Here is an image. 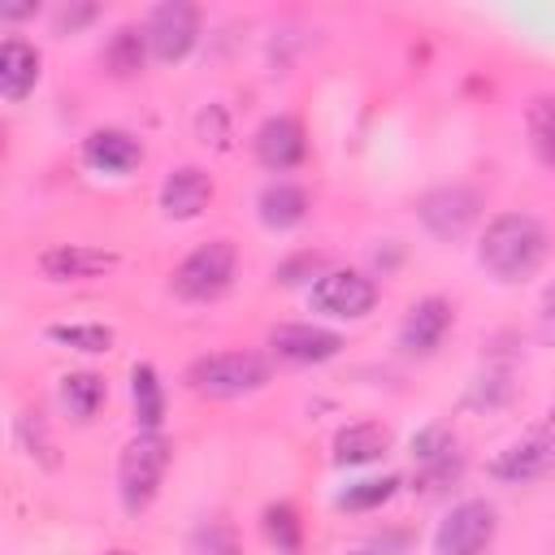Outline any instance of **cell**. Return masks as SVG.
<instances>
[{
	"label": "cell",
	"instance_id": "obj_1",
	"mask_svg": "<svg viewBox=\"0 0 555 555\" xmlns=\"http://www.w3.org/2000/svg\"><path fill=\"white\" fill-rule=\"evenodd\" d=\"M546 251H551V234H546V225L533 212H499L486 225L481 243H477L481 269L490 278H499V282H525V278H533L542 269Z\"/></svg>",
	"mask_w": 555,
	"mask_h": 555
},
{
	"label": "cell",
	"instance_id": "obj_2",
	"mask_svg": "<svg viewBox=\"0 0 555 555\" xmlns=\"http://www.w3.org/2000/svg\"><path fill=\"white\" fill-rule=\"evenodd\" d=\"M269 382V360L256 351H212L186 364V386L204 399H243Z\"/></svg>",
	"mask_w": 555,
	"mask_h": 555
},
{
	"label": "cell",
	"instance_id": "obj_3",
	"mask_svg": "<svg viewBox=\"0 0 555 555\" xmlns=\"http://www.w3.org/2000/svg\"><path fill=\"white\" fill-rule=\"evenodd\" d=\"M169 468V442L160 434H134L117 455V494L130 516L147 512Z\"/></svg>",
	"mask_w": 555,
	"mask_h": 555
},
{
	"label": "cell",
	"instance_id": "obj_4",
	"mask_svg": "<svg viewBox=\"0 0 555 555\" xmlns=\"http://www.w3.org/2000/svg\"><path fill=\"white\" fill-rule=\"evenodd\" d=\"M234 269H238V251L230 238H212L204 247H195L169 278L173 295L186 299V304H212L230 291L234 282Z\"/></svg>",
	"mask_w": 555,
	"mask_h": 555
},
{
	"label": "cell",
	"instance_id": "obj_5",
	"mask_svg": "<svg viewBox=\"0 0 555 555\" xmlns=\"http://www.w3.org/2000/svg\"><path fill=\"white\" fill-rule=\"evenodd\" d=\"M494 529H499L494 503L464 499L442 516L434 533V555H486V546L494 542Z\"/></svg>",
	"mask_w": 555,
	"mask_h": 555
},
{
	"label": "cell",
	"instance_id": "obj_6",
	"mask_svg": "<svg viewBox=\"0 0 555 555\" xmlns=\"http://www.w3.org/2000/svg\"><path fill=\"white\" fill-rule=\"evenodd\" d=\"M312 308L325 312V317H338V321H360L377 308V282L360 269H325L317 282H312Z\"/></svg>",
	"mask_w": 555,
	"mask_h": 555
},
{
	"label": "cell",
	"instance_id": "obj_7",
	"mask_svg": "<svg viewBox=\"0 0 555 555\" xmlns=\"http://www.w3.org/2000/svg\"><path fill=\"white\" fill-rule=\"evenodd\" d=\"M416 217L434 238H460L468 234V225L481 217V191L464 186V182H447L434 186L416 199Z\"/></svg>",
	"mask_w": 555,
	"mask_h": 555
},
{
	"label": "cell",
	"instance_id": "obj_8",
	"mask_svg": "<svg viewBox=\"0 0 555 555\" xmlns=\"http://www.w3.org/2000/svg\"><path fill=\"white\" fill-rule=\"evenodd\" d=\"M143 30H147V48L156 61H182L199 35V9L186 0H160L147 9Z\"/></svg>",
	"mask_w": 555,
	"mask_h": 555
},
{
	"label": "cell",
	"instance_id": "obj_9",
	"mask_svg": "<svg viewBox=\"0 0 555 555\" xmlns=\"http://www.w3.org/2000/svg\"><path fill=\"white\" fill-rule=\"evenodd\" d=\"M251 152H256V160H260L264 169H273V173L295 169V165L304 160V152H308V139H304L299 117H291V113L264 117V121L256 126V134H251Z\"/></svg>",
	"mask_w": 555,
	"mask_h": 555
},
{
	"label": "cell",
	"instance_id": "obj_10",
	"mask_svg": "<svg viewBox=\"0 0 555 555\" xmlns=\"http://www.w3.org/2000/svg\"><path fill=\"white\" fill-rule=\"evenodd\" d=\"M451 321H455V308H451L442 295H425V299H416V304L408 308V317H403V325H399V347H403L408 356H434V351L442 347Z\"/></svg>",
	"mask_w": 555,
	"mask_h": 555
},
{
	"label": "cell",
	"instance_id": "obj_11",
	"mask_svg": "<svg viewBox=\"0 0 555 555\" xmlns=\"http://www.w3.org/2000/svg\"><path fill=\"white\" fill-rule=\"evenodd\" d=\"M269 347L291 364H321L343 351V338L312 321H282L269 330Z\"/></svg>",
	"mask_w": 555,
	"mask_h": 555
},
{
	"label": "cell",
	"instance_id": "obj_12",
	"mask_svg": "<svg viewBox=\"0 0 555 555\" xmlns=\"http://www.w3.org/2000/svg\"><path fill=\"white\" fill-rule=\"evenodd\" d=\"M117 251L108 247H87V243H56L48 251H39V273L48 282H87L100 278L108 269H117Z\"/></svg>",
	"mask_w": 555,
	"mask_h": 555
},
{
	"label": "cell",
	"instance_id": "obj_13",
	"mask_svg": "<svg viewBox=\"0 0 555 555\" xmlns=\"http://www.w3.org/2000/svg\"><path fill=\"white\" fill-rule=\"evenodd\" d=\"M412 460H416V486H425L429 494L460 477V451L442 425H425L412 438Z\"/></svg>",
	"mask_w": 555,
	"mask_h": 555
},
{
	"label": "cell",
	"instance_id": "obj_14",
	"mask_svg": "<svg viewBox=\"0 0 555 555\" xmlns=\"http://www.w3.org/2000/svg\"><path fill=\"white\" fill-rule=\"evenodd\" d=\"M551 460H555V438L546 429H538V434L516 438L507 451H499L490 464V477L507 481V486H525V481H538L551 468Z\"/></svg>",
	"mask_w": 555,
	"mask_h": 555
},
{
	"label": "cell",
	"instance_id": "obj_15",
	"mask_svg": "<svg viewBox=\"0 0 555 555\" xmlns=\"http://www.w3.org/2000/svg\"><path fill=\"white\" fill-rule=\"evenodd\" d=\"M212 199V178L199 169V165H178L165 173L160 182V208L169 221H191L208 208Z\"/></svg>",
	"mask_w": 555,
	"mask_h": 555
},
{
	"label": "cell",
	"instance_id": "obj_16",
	"mask_svg": "<svg viewBox=\"0 0 555 555\" xmlns=\"http://www.w3.org/2000/svg\"><path fill=\"white\" fill-rule=\"evenodd\" d=\"M82 160L100 173H130L143 165V143L121 126H100L82 139Z\"/></svg>",
	"mask_w": 555,
	"mask_h": 555
},
{
	"label": "cell",
	"instance_id": "obj_17",
	"mask_svg": "<svg viewBox=\"0 0 555 555\" xmlns=\"http://www.w3.org/2000/svg\"><path fill=\"white\" fill-rule=\"evenodd\" d=\"M35 82H39V48L17 39V35H9L0 43V95L9 104H17V100H26L35 91Z\"/></svg>",
	"mask_w": 555,
	"mask_h": 555
},
{
	"label": "cell",
	"instance_id": "obj_18",
	"mask_svg": "<svg viewBox=\"0 0 555 555\" xmlns=\"http://www.w3.org/2000/svg\"><path fill=\"white\" fill-rule=\"evenodd\" d=\"M256 217L269 230H295L308 217V191L295 186V182H286V178H273L256 195Z\"/></svg>",
	"mask_w": 555,
	"mask_h": 555
},
{
	"label": "cell",
	"instance_id": "obj_19",
	"mask_svg": "<svg viewBox=\"0 0 555 555\" xmlns=\"http://www.w3.org/2000/svg\"><path fill=\"white\" fill-rule=\"evenodd\" d=\"M147 30L143 26H134V22H126V26H117L108 39H104V48H100V61H104V69L113 74V78H134V74H143V65H147Z\"/></svg>",
	"mask_w": 555,
	"mask_h": 555
},
{
	"label": "cell",
	"instance_id": "obj_20",
	"mask_svg": "<svg viewBox=\"0 0 555 555\" xmlns=\"http://www.w3.org/2000/svg\"><path fill=\"white\" fill-rule=\"evenodd\" d=\"M386 447H390V434H386L382 425L356 421V425H343V429L334 434V464H347V468L373 464V460L386 455Z\"/></svg>",
	"mask_w": 555,
	"mask_h": 555
},
{
	"label": "cell",
	"instance_id": "obj_21",
	"mask_svg": "<svg viewBox=\"0 0 555 555\" xmlns=\"http://www.w3.org/2000/svg\"><path fill=\"white\" fill-rule=\"evenodd\" d=\"M130 408H134V425L139 434H160L165 421V390L152 364H134L130 369Z\"/></svg>",
	"mask_w": 555,
	"mask_h": 555
},
{
	"label": "cell",
	"instance_id": "obj_22",
	"mask_svg": "<svg viewBox=\"0 0 555 555\" xmlns=\"http://www.w3.org/2000/svg\"><path fill=\"white\" fill-rule=\"evenodd\" d=\"M104 399H108V386H104L100 373L78 369V373H65L61 377V403H65V412L74 421H82V425L95 421V412L104 408Z\"/></svg>",
	"mask_w": 555,
	"mask_h": 555
},
{
	"label": "cell",
	"instance_id": "obj_23",
	"mask_svg": "<svg viewBox=\"0 0 555 555\" xmlns=\"http://www.w3.org/2000/svg\"><path fill=\"white\" fill-rule=\"evenodd\" d=\"M186 555H243V546L225 516H199L186 533Z\"/></svg>",
	"mask_w": 555,
	"mask_h": 555
},
{
	"label": "cell",
	"instance_id": "obj_24",
	"mask_svg": "<svg viewBox=\"0 0 555 555\" xmlns=\"http://www.w3.org/2000/svg\"><path fill=\"white\" fill-rule=\"evenodd\" d=\"M52 343L61 347H74V351H87V356H100L113 347V330L108 325H95V321H56L43 330Z\"/></svg>",
	"mask_w": 555,
	"mask_h": 555
},
{
	"label": "cell",
	"instance_id": "obj_25",
	"mask_svg": "<svg viewBox=\"0 0 555 555\" xmlns=\"http://www.w3.org/2000/svg\"><path fill=\"white\" fill-rule=\"evenodd\" d=\"M525 130H529V147L538 152V160L555 169V95H538L529 104Z\"/></svg>",
	"mask_w": 555,
	"mask_h": 555
},
{
	"label": "cell",
	"instance_id": "obj_26",
	"mask_svg": "<svg viewBox=\"0 0 555 555\" xmlns=\"http://www.w3.org/2000/svg\"><path fill=\"white\" fill-rule=\"evenodd\" d=\"M260 520H264V538L278 546V555H299V546H304V525H299V516H295L291 503H269Z\"/></svg>",
	"mask_w": 555,
	"mask_h": 555
},
{
	"label": "cell",
	"instance_id": "obj_27",
	"mask_svg": "<svg viewBox=\"0 0 555 555\" xmlns=\"http://www.w3.org/2000/svg\"><path fill=\"white\" fill-rule=\"evenodd\" d=\"M17 438H22V447H26L43 468H56V464H61V455H56V442H52V434H48L43 412L26 408V412L17 416Z\"/></svg>",
	"mask_w": 555,
	"mask_h": 555
},
{
	"label": "cell",
	"instance_id": "obj_28",
	"mask_svg": "<svg viewBox=\"0 0 555 555\" xmlns=\"http://www.w3.org/2000/svg\"><path fill=\"white\" fill-rule=\"evenodd\" d=\"M395 486H399V477H364V481H351L334 503L343 512H373L395 494Z\"/></svg>",
	"mask_w": 555,
	"mask_h": 555
},
{
	"label": "cell",
	"instance_id": "obj_29",
	"mask_svg": "<svg viewBox=\"0 0 555 555\" xmlns=\"http://www.w3.org/2000/svg\"><path fill=\"white\" fill-rule=\"evenodd\" d=\"M408 551V533H399V529H386V533H377V538H364L360 546H351V551H343V555H403Z\"/></svg>",
	"mask_w": 555,
	"mask_h": 555
},
{
	"label": "cell",
	"instance_id": "obj_30",
	"mask_svg": "<svg viewBox=\"0 0 555 555\" xmlns=\"http://www.w3.org/2000/svg\"><path fill=\"white\" fill-rule=\"evenodd\" d=\"M95 13H100L95 4H61V9H56V35H74V30H82Z\"/></svg>",
	"mask_w": 555,
	"mask_h": 555
},
{
	"label": "cell",
	"instance_id": "obj_31",
	"mask_svg": "<svg viewBox=\"0 0 555 555\" xmlns=\"http://www.w3.org/2000/svg\"><path fill=\"white\" fill-rule=\"evenodd\" d=\"M199 134H204V143L212 139L217 147H225V143H230V130H225V108H221V104H208V108L199 113Z\"/></svg>",
	"mask_w": 555,
	"mask_h": 555
},
{
	"label": "cell",
	"instance_id": "obj_32",
	"mask_svg": "<svg viewBox=\"0 0 555 555\" xmlns=\"http://www.w3.org/2000/svg\"><path fill=\"white\" fill-rule=\"evenodd\" d=\"M538 334L546 347H555V278L546 282V291L538 299Z\"/></svg>",
	"mask_w": 555,
	"mask_h": 555
},
{
	"label": "cell",
	"instance_id": "obj_33",
	"mask_svg": "<svg viewBox=\"0 0 555 555\" xmlns=\"http://www.w3.org/2000/svg\"><path fill=\"white\" fill-rule=\"evenodd\" d=\"M35 4H17V9H0V17H30Z\"/></svg>",
	"mask_w": 555,
	"mask_h": 555
},
{
	"label": "cell",
	"instance_id": "obj_34",
	"mask_svg": "<svg viewBox=\"0 0 555 555\" xmlns=\"http://www.w3.org/2000/svg\"><path fill=\"white\" fill-rule=\"evenodd\" d=\"M104 555H130V551H104Z\"/></svg>",
	"mask_w": 555,
	"mask_h": 555
}]
</instances>
